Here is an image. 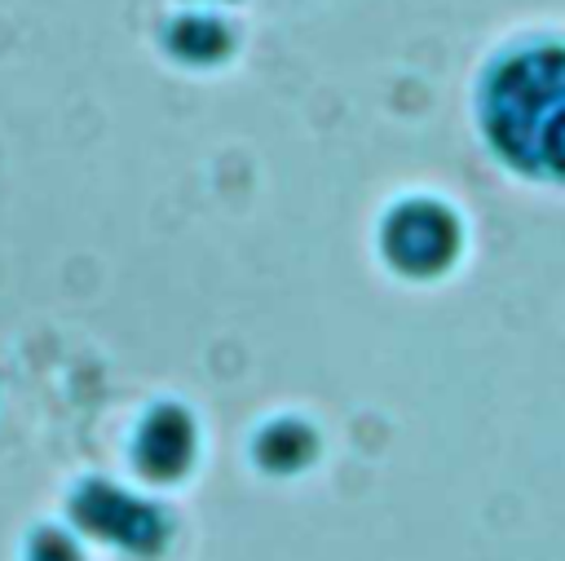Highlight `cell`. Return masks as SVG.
Returning <instances> with one entry per match:
<instances>
[{
    "label": "cell",
    "mask_w": 565,
    "mask_h": 561,
    "mask_svg": "<svg viewBox=\"0 0 565 561\" xmlns=\"http://www.w3.org/2000/svg\"><path fill=\"white\" fill-rule=\"evenodd\" d=\"M477 115L508 168L565 181V44L530 40L508 49L481 80Z\"/></svg>",
    "instance_id": "6da1fadb"
},
{
    "label": "cell",
    "mask_w": 565,
    "mask_h": 561,
    "mask_svg": "<svg viewBox=\"0 0 565 561\" xmlns=\"http://www.w3.org/2000/svg\"><path fill=\"white\" fill-rule=\"evenodd\" d=\"M463 247L459 216L437 199H402L380 221V256L402 278H437L455 265Z\"/></svg>",
    "instance_id": "7a4b0ae2"
},
{
    "label": "cell",
    "mask_w": 565,
    "mask_h": 561,
    "mask_svg": "<svg viewBox=\"0 0 565 561\" xmlns=\"http://www.w3.org/2000/svg\"><path fill=\"white\" fill-rule=\"evenodd\" d=\"M71 517L84 534L106 539L110 548L128 552V557H154L168 543V512L132 490H119L110 481H84L71 495Z\"/></svg>",
    "instance_id": "3957f363"
},
{
    "label": "cell",
    "mask_w": 565,
    "mask_h": 561,
    "mask_svg": "<svg viewBox=\"0 0 565 561\" xmlns=\"http://www.w3.org/2000/svg\"><path fill=\"white\" fill-rule=\"evenodd\" d=\"M132 468L146 477V481H177L190 464H194V451H199V433H194V420L163 402V406H150L132 433Z\"/></svg>",
    "instance_id": "277c9868"
},
{
    "label": "cell",
    "mask_w": 565,
    "mask_h": 561,
    "mask_svg": "<svg viewBox=\"0 0 565 561\" xmlns=\"http://www.w3.org/2000/svg\"><path fill=\"white\" fill-rule=\"evenodd\" d=\"M163 44H168V53H172L177 62H185V66H212V62H221V57L234 49V31H230L216 13L194 9V13H181V18L168 22Z\"/></svg>",
    "instance_id": "5b68a950"
},
{
    "label": "cell",
    "mask_w": 565,
    "mask_h": 561,
    "mask_svg": "<svg viewBox=\"0 0 565 561\" xmlns=\"http://www.w3.org/2000/svg\"><path fill=\"white\" fill-rule=\"evenodd\" d=\"M313 451H318V437L305 420H269L256 433V464L269 473H296L313 459Z\"/></svg>",
    "instance_id": "8992f818"
},
{
    "label": "cell",
    "mask_w": 565,
    "mask_h": 561,
    "mask_svg": "<svg viewBox=\"0 0 565 561\" xmlns=\"http://www.w3.org/2000/svg\"><path fill=\"white\" fill-rule=\"evenodd\" d=\"M22 561H84V557H79V543H75L66 530H49V526H40V530L26 539Z\"/></svg>",
    "instance_id": "52a82bcc"
}]
</instances>
